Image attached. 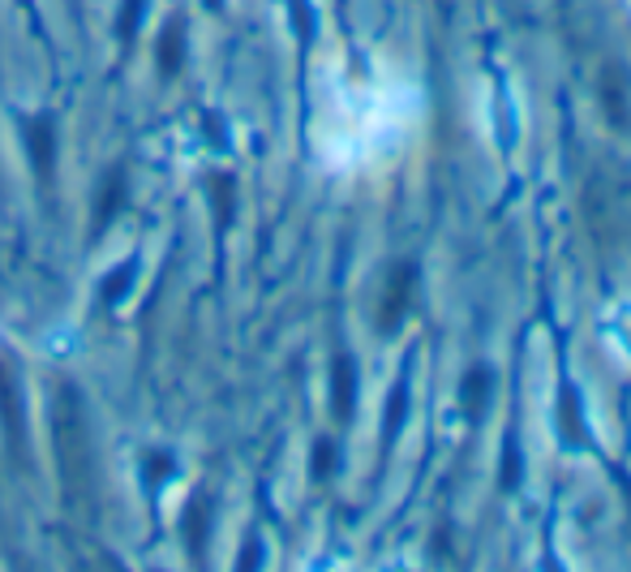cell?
I'll return each mask as SVG.
<instances>
[{
  "label": "cell",
  "instance_id": "1",
  "mask_svg": "<svg viewBox=\"0 0 631 572\" xmlns=\"http://www.w3.org/2000/svg\"><path fill=\"white\" fill-rule=\"evenodd\" d=\"M56 457H60V478L74 495L91 491V439H87V422H82V401L74 388H60L56 396Z\"/></svg>",
  "mask_w": 631,
  "mask_h": 572
},
{
  "label": "cell",
  "instance_id": "2",
  "mask_svg": "<svg viewBox=\"0 0 631 572\" xmlns=\"http://www.w3.org/2000/svg\"><path fill=\"white\" fill-rule=\"evenodd\" d=\"M0 430H4V444H9L13 461L26 466V401H22L18 366L9 358H0Z\"/></svg>",
  "mask_w": 631,
  "mask_h": 572
},
{
  "label": "cell",
  "instance_id": "3",
  "mask_svg": "<svg viewBox=\"0 0 631 572\" xmlns=\"http://www.w3.org/2000/svg\"><path fill=\"white\" fill-rule=\"evenodd\" d=\"M413 293H417V262H395L387 271L383 298H379V332L395 336L404 327V318L413 311Z\"/></svg>",
  "mask_w": 631,
  "mask_h": 572
},
{
  "label": "cell",
  "instance_id": "4",
  "mask_svg": "<svg viewBox=\"0 0 631 572\" xmlns=\"http://www.w3.org/2000/svg\"><path fill=\"white\" fill-rule=\"evenodd\" d=\"M331 410H336V422H352V410H357V362L348 354L331 362Z\"/></svg>",
  "mask_w": 631,
  "mask_h": 572
},
{
  "label": "cell",
  "instance_id": "5",
  "mask_svg": "<svg viewBox=\"0 0 631 572\" xmlns=\"http://www.w3.org/2000/svg\"><path fill=\"white\" fill-rule=\"evenodd\" d=\"M181 60H185V18H168L159 31V74L177 78Z\"/></svg>",
  "mask_w": 631,
  "mask_h": 572
},
{
  "label": "cell",
  "instance_id": "6",
  "mask_svg": "<svg viewBox=\"0 0 631 572\" xmlns=\"http://www.w3.org/2000/svg\"><path fill=\"white\" fill-rule=\"evenodd\" d=\"M121 199H125V172L121 168H112V172H103V186H99V203H95V237L116 220V211H121Z\"/></svg>",
  "mask_w": 631,
  "mask_h": 572
},
{
  "label": "cell",
  "instance_id": "7",
  "mask_svg": "<svg viewBox=\"0 0 631 572\" xmlns=\"http://www.w3.org/2000/svg\"><path fill=\"white\" fill-rule=\"evenodd\" d=\"M489 392H494V374H489L486 366H477V370H469L464 374V414H469V422H482L486 417V401Z\"/></svg>",
  "mask_w": 631,
  "mask_h": 572
},
{
  "label": "cell",
  "instance_id": "8",
  "mask_svg": "<svg viewBox=\"0 0 631 572\" xmlns=\"http://www.w3.org/2000/svg\"><path fill=\"white\" fill-rule=\"evenodd\" d=\"M31 159H35V172L48 181L52 177V164H56V134H52V116H40L31 121Z\"/></svg>",
  "mask_w": 631,
  "mask_h": 572
},
{
  "label": "cell",
  "instance_id": "9",
  "mask_svg": "<svg viewBox=\"0 0 631 572\" xmlns=\"http://www.w3.org/2000/svg\"><path fill=\"white\" fill-rule=\"evenodd\" d=\"M206 190H211L215 211H219V228H228V224H233V211H237V186H233V177H228V172H211Z\"/></svg>",
  "mask_w": 631,
  "mask_h": 572
},
{
  "label": "cell",
  "instance_id": "10",
  "mask_svg": "<svg viewBox=\"0 0 631 572\" xmlns=\"http://www.w3.org/2000/svg\"><path fill=\"white\" fill-rule=\"evenodd\" d=\"M134 276H138V259H125L112 276H103V289H99V298L108 302V306H116L125 293H129V284H134Z\"/></svg>",
  "mask_w": 631,
  "mask_h": 572
},
{
  "label": "cell",
  "instance_id": "11",
  "mask_svg": "<svg viewBox=\"0 0 631 572\" xmlns=\"http://www.w3.org/2000/svg\"><path fill=\"white\" fill-rule=\"evenodd\" d=\"M404 414H408V383L399 379L395 388H391V401H387V426H383V448L395 444V435H399V426H404Z\"/></svg>",
  "mask_w": 631,
  "mask_h": 572
},
{
  "label": "cell",
  "instance_id": "12",
  "mask_svg": "<svg viewBox=\"0 0 631 572\" xmlns=\"http://www.w3.org/2000/svg\"><path fill=\"white\" fill-rule=\"evenodd\" d=\"M206 525H211V520H206V500H202V495H198L194 504H190V508H185V538H190V556H202V547H206Z\"/></svg>",
  "mask_w": 631,
  "mask_h": 572
},
{
  "label": "cell",
  "instance_id": "13",
  "mask_svg": "<svg viewBox=\"0 0 631 572\" xmlns=\"http://www.w3.org/2000/svg\"><path fill=\"white\" fill-rule=\"evenodd\" d=\"M601 100H606V112H610V121H615V125H623V121H628V112H623V108H628V100H623V74H619V69H610V74H606V82H601Z\"/></svg>",
  "mask_w": 631,
  "mask_h": 572
},
{
  "label": "cell",
  "instance_id": "14",
  "mask_svg": "<svg viewBox=\"0 0 631 572\" xmlns=\"http://www.w3.org/2000/svg\"><path fill=\"white\" fill-rule=\"evenodd\" d=\"M172 473H177V461H172L168 452H146L143 457V478H146V486H150V491H155V486H164Z\"/></svg>",
  "mask_w": 631,
  "mask_h": 572
},
{
  "label": "cell",
  "instance_id": "15",
  "mask_svg": "<svg viewBox=\"0 0 631 572\" xmlns=\"http://www.w3.org/2000/svg\"><path fill=\"white\" fill-rule=\"evenodd\" d=\"M336 452H340V448H336V444H331V439H318V444H314V461H309V473H314V478H318V482H323V478H331V473H336V461H340V457H336Z\"/></svg>",
  "mask_w": 631,
  "mask_h": 572
},
{
  "label": "cell",
  "instance_id": "16",
  "mask_svg": "<svg viewBox=\"0 0 631 572\" xmlns=\"http://www.w3.org/2000/svg\"><path fill=\"white\" fill-rule=\"evenodd\" d=\"M498 486H503V491H516V486H520V448H516V439H507V457H503V469H498Z\"/></svg>",
  "mask_w": 631,
  "mask_h": 572
},
{
  "label": "cell",
  "instance_id": "17",
  "mask_svg": "<svg viewBox=\"0 0 631 572\" xmlns=\"http://www.w3.org/2000/svg\"><path fill=\"white\" fill-rule=\"evenodd\" d=\"M146 0H125V9H121V22H116V35L129 44L134 40V31H138V18H143Z\"/></svg>",
  "mask_w": 631,
  "mask_h": 572
},
{
  "label": "cell",
  "instance_id": "18",
  "mask_svg": "<svg viewBox=\"0 0 631 572\" xmlns=\"http://www.w3.org/2000/svg\"><path fill=\"white\" fill-rule=\"evenodd\" d=\"M563 439H584L581 417H576V392L563 388Z\"/></svg>",
  "mask_w": 631,
  "mask_h": 572
},
{
  "label": "cell",
  "instance_id": "19",
  "mask_svg": "<svg viewBox=\"0 0 631 572\" xmlns=\"http://www.w3.org/2000/svg\"><path fill=\"white\" fill-rule=\"evenodd\" d=\"M241 569H258V542H249L241 551Z\"/></svg>",
  "mask_w": 631,
  "mask_h": 572
},
{
  "label": "cell",
  "instance_id": "20",
  "mask_svg": "<svg viewBox=\"0 0 631 572\" xmlns=\"http://www.w3.org/2000/svg\"><path fill=\"white\" fill-rule=\"evenodd\" d=\"M211 9H224V0H211Z\"/></svg>",
  "mask_w": 631,
  "mask_h": 572
}]
</instances>
